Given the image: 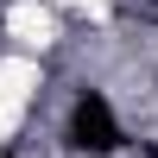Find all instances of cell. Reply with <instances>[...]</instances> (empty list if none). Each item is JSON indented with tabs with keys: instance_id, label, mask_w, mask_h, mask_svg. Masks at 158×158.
Wrapping results in <instances>:
<instances>
[{
	"instance_id": "cell-1",
	"label": "cell",
	"mask_w": 158,
	"mask_h": 158,
	"mask_svg": "<svg viewBox=\"0 0 158 158\" xmlns=\"http://www.w3.org/2000/svg\"><path fill=\"white\" fill-rule=\"evenodd\" d=\"M70 146L76 152H114L120 146V120H114V108H108L101 89L76 95V108H70Z\"/></svg>"
}]
</instances>
